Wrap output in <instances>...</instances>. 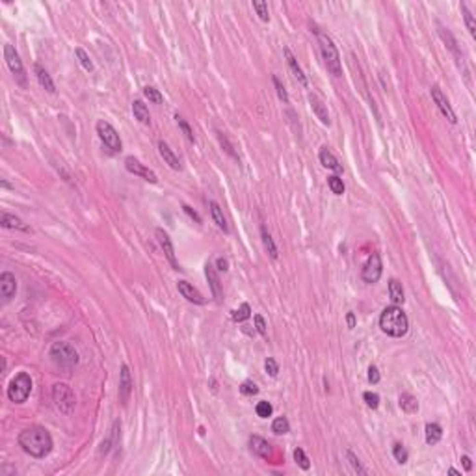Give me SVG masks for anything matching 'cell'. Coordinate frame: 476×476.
Masks as SVG:
<instances>
[{"label":"cell","instance_id":"cell-27","mask_svg":"<svg viewBox=\"0 0 476 476\" xmlns=\"http://www.w3.org/2000/svg\"><path fill=\"white\" fill-rule=\"evenodd\" d=\"M441 437H443V430H441L439 424H436V422L426 424V443L428 444H437L439 441H441Z\"/></svg>","mask_w":476,"mask_h":476},{"label":"cell","instance_id":"cell-33","mask_svg":"<svg viewBox=\"0 0 476 476\" xmlns=\"http://www.w3.org/2000/svg\"><path fill=\"white\" fill-rule=\"evenodd\" d=\"M461 13H463V19H465V25H467L469 28V34L473 36V37H476V23H475V17H473V13L467 9V6L465 4H461Z\"/></svg>","mask_w":476,"mask_h":476},{"label":"cell","instance_id":"cell-50","mask_svg":"<svg viewBox=\"0 0 476 476\" xmlns=\"http://www.w3.org/2000/svg\"><path fill=\"white\" fill-rule=\"evenodd\" d=\"M183 210H184L186 214H188V216H190L192 220H195V223H201V216H199V214H197V212H195V210L192 209V207H188V205H183Z\"/></svg>","mask_w":476,"mask_h":476},{"label":"cell","instance_id":"cell-16","mask_svg":"<svg viewBox=\"0 0 476 476\" xmlns=\"http://www.w3.org/2000/svg\"><path fill=\"white\" fill-rule=\"evenodd\" d=\"M309 103H311V108H313V112L316 113V117L320 119V123H322V125H330L331 123L330 113H328V108H326L322 99L318 97V95H315V93H311V95H309Z\"/></svg>","mask_w":476,"mask_h":476},{"label":"cell","instance_id":"cell-1","mask_svg":"<svg viewBox=\"0 0 476 476\" xmlns=\"http://www.w3.org/2000/svg\"><path fill=\"white\" fill-rule=\"evenodd\" d=\"M21 448L32 458H45L52 450V437L43 426H30L19 434Z\"/></svg>","mask_w":476,"mask_h":476},{"label":"cell","instance_id":"cell-25","mask_svg":"<svg viewBox=\"0 0 476 476\" xmlns=\"http://www.w3.org/2000/svg\"><path fill=\"white\" fill-rule=\"evenodd\" d=\"M132 113H134V117H136L140 123H144V125H149V123H151L149 110H147V106L144 105L142 101H134V103H132Z\"/></svg>","mask_w":476,"mask_h":476},{"label":"cell","instance_id":"cell-6","mask_svg":"<svg viewBox=\"0 0 476 476\" xmlns=\"http://www.w3.org/2000/svg\"><path fill=\"white\" fill-rule=\"evenodd\" d=\"M52 400L56 403V407L62 413L69 415L73 413L74 403H76V396H74L73 389L69 387L67 383H56L52 387Z\"/></svg>","mask_w":476,"mask_h":476},{"label":"cell","instance_id":"cell-7","mask_svg":"<svg viewBox=\"0 0 476 476\" xmlns=\"http://www.w3.org/2000/svg\"><path fill=\"white\" fill-rule=\"evenodd\" d=\"M97 134L110 151H113V153L121 151L123 146H121V140H119V134H117V130L113 129L108 121H105V119L97 121Z\"/></svg>","mask_w":476,"mask_h":476},{"label":"cell","instance_id":"cell-21","mask_svg":"<svg viewBox=\"0 0 476 476\" xmlns=\"http://www.w3.org/2000/svg\"><path fill=\"white\" fill-rule=\"evenodd\" d=\"M205 274H207V279H209L210 283V291L214 294V298L218 299V301H221V285H220V279L218 275H216L214 266H212V264H207V266H205Z\"/></svg>","mask_w":476,"mask_h":476},{"label":"cell","instance_id":"cell-44","mask_svg":"<svg viewBox=\"0 0 476 476\" xmlns=\"http://www.w3.org/2000/svg\"><path fill=\"white\" fill-rule=\"evenodd\" d=\"M363 400L366 402V405L368 407H372V409H376L379 405V396L376 395V393H370V391H366L363 395Z\"/></svg>","mask_w":476,"mask_h":476},{"label":"cell","instance_id":"cell-35","mask_svg":"<svg viewBox=\"0 0 476 476\" xmlns=\"http://www.w3.org/2000/svg\"><path fill=\"white\" fill-rule=\"evenodd\" d=\"M250 316H251V307L248 305V303H242V305H240V309L233 311V320H234V322H244V320H248Z\"/></svg>","mask_w":476,"mask_h":476},{"label":"cell","instance_id":"cell-32","mask_svg":"<svg viewBox=\"0 0 476 476\" xmlns=\"http://www.w3.org/2000/svg\"><path fill=\"white\" fill-rule=\"evenodd\" d=\"M328 186H330V190L335 195L344 194V183H342V179L337 177V175H331V177H328Z\"/></svg>","mask_w":476,"mask_h":476},{"label":"cell","instance_id":"cell-26","mask_svg":"<svg viewBox=\"0 0 476 476\" xmlns=\"http://www.w3.org/2000/svg\"><path fill=\"white\" fill-rule=\"evenodd\" d=\"M389 294H391V299H393V303L395 305H400V303H403V289H402V283H398L396 279H391L389 281Z\"/></svg>","mask_w":476,"mask_h":476},{"label":"cell","instance_id":"cell-28","mask_svg":"<svg viewBox=\"0 0 476 476\" xmlns=\"http://www.w3.org/2000/svg\"><path fill=\"white\" fill-rule=\"evenodd\" d=\"M400 407H402L405 413H415L419 409V402H417V398L413 395L403 393V395H400Z\"/></svg>","mask_w":476,"mask_h":476},{"label":"cell","instance_id":"cell-49","mask_svg":"<svg viewBox=\"0 0 476 476\" xmlns=\"http://www.w3.org/2000/svg\"><path fill=\"white\" fill-rule=\"evenodd\" d=\"M368 381H370V383H378L379 381V370L378 366H374V365L368 366Z\"/></svg>","mask_w":476,"mask_h":476},{"label":"cell","instance_id":"cell-2","mask_svg":"<svg viewBox=\"0 0 476 476\" xmlns=\"http://www.w3.org/2000/svg\"><path fill=\"white\" fill-rule=\"evenodd\" d=\"M379 328L383 333H387L389 337H403L409 330V320L407 315L403 313L398 305H391L383 309V313L379 316Z\"/></svg>","mask_w":476,"mask_h":476},{"label":"cell","instance_id":"cell-19","mask_svg":"<svg viewBox=\"0 0 476 476\" xmlns=\"http://www.w3.org/2000/svg\"><path fill=\"white\" fill-rule=\"evenodd\" d=\"M158 151H160V156L164 158V162L170 166L171 170H181V162L175 156V153L170 149V146L166 142H158Z\"/></svg>","mask_w":476,"mask_h":476},{"label":"cell","instance_id":"cell-4","mask_svg":"<svg viewBox=\"0 0 476 476\" xmlns=\"http://www.w3.org/2000/svg\"><path fill=\"white\" fill-rule=\"evenodd\" d=\"M32 393V378L30 374L21 372L15 378L9 381L8 387V398L13 403H25L28 400V396Z\"/></svg>","mask_w":476,"mask_h":476},{"label":"cell","instance_id":"cell-5","mask_svg":"<svg viewBox=\"0 0 476 476\" xmlns=\"http://www.w3.org/2000/svg\"><path fill=\"white\" fill-rule=\"evenodd\" d=\"M50 357L54 363L64 368H71L78 363V354L73 344H69V342H54L50 348Z\"/></svg>","mask_w":476,"mask_h":476},{"label":"cell","instance_id":"cell-17","mask_svg":"<svg viewBox=\"0 0 476 476\" xmlns=\"http://www.w3.org/2000/svg\"><path fill=\"white\" fill-rule=\"evenodd\" d=\"M250 446L251 450L255 452L257 456H260V458H272V444L268 443L266 439H262V437L258 436H251L250 437Z\"/></svg>","mask_w":476,"mask_h":476},{"label":"cell","instance_id":"cell-24","mask_svg":"<svg viewBox=\"0 0 476 476\" xmlns=\"http://www.w3.org/2000/svg\"><path fill=\"white\" fill-rule=\"evenodd\" d=\"M34 71H36V76H37V80H39V84L43 86V88L47 89L49 93H54L56 89H54V82H52V78H50V74L41 67L39 64L34 65Z\"/></svg>","mask_w":476,"mask_h":476},{"label":"cell","instance_id":"cell-20","mask_svg":"<svg viewBox=\"0 0 476 476\" xmlns=\"http://www.w3.org/2000/svg\"><path fill=\"white\" fill-rule=\"evenodd\" d=\"M283 52H285V56H287V62H289V65H291L292 73H294V76L299 80V84L301 86H307V76L303 74V71H301V67L298 65V60L294 58V54H292V50L289 49V47H285L283 49Z\"/></svg>","mask_w":476,"mask_h":476},{"label":"cell","instance_id":"cell-45","mask_svg":"<svg viewBox=\"0 0 476 476\" xmlns=\"http://www.w3.org/2000/svg\"><path fill=\"white\" fill-rule=\"evenodd\" d=\"M272 80H274V86H275V89H277V95H279V99H281L283 103H289V95H287V91H285L283 84L279 82V78H277V76H272Z\"/></svg>","mask_w":476,"mask_h":476},{"label":"cell","instance_id":"cell-38","mask_svg":"<svg viewBox=\"0 0 476 476\" xmlns=\"http://www.w3.org/2000/svg\"><path fill=\"white\" fill-rule=\"evenodd\" d=\"M175 119H177V123H179V127H181V130L184 132V136L192 142V144H195V136H194V130L190 129V125L186 123V119L184 117H181V115H175Z\"/></svg>","mask_w":476,"mask_h":476},{"label":"cell","instance_id":"cell-36","mask_svg":"<svg viewBox=\"0 0 476 476\" xmlns=\"http://www.w3.org/2000/svg\"><path fill=\"white\" fill-rule=\"evenodd\" d=\"M255 411H257V415L260 417V419H268L272 413H274V407H272V403L266 402V400H262V402L257 403V407H255Z\"/></svg>","mask_w":476,"mask_h":476},{"label":"cell","instance_id":"cell-13","mask_svg":"<svg viewBox=\"0 0 476 476\" xmlns=\"http://www.w3.org/2000/svg\"><path fill=\"white\" fill-rule=\"evenodd\" d=\"M132 393V379H130V370L127 365H121V372H119V400L123 405H127Z\"/></svg>","mask_w":476,"mask_h":476},{"label":"cell","instance_id":"cell-18","mask_svg":"<svg viewBox=\"0 0 476 476\" xmlns=\"http://www.w3.org/2000/svg\"><path fill=\"white\" fill-rule=\"evenodd\" d=\"M0 225L4 229H19V231H25V233H32V229L23 223V220H19L17 216H11L8 212H2L0 216Z\"/></svg>","mask_w":476,"mask_h":476},{"label":"cell","instance_id":"cell-34","mask_svg":"<svg viewBox=\"0 0 476 476\" xmlns=\"http://www.w3.org/2000/svg\"><path fill=\"white\" fill-rule=\"evenodd\" d=\"M253 9L257 11V15L260 17V21L268 23L270 21V13H268V4L262 0H253Z\"/></svg>","mask_w":476,"mask_h":476},{"label":"cell","instance_id":"cell-11","mask_svg":"<svg viewBox=\"0 0 476 476\" xmlns=\"http://www.w3.org/2000/svg\"><path fill=\"white\" fill-rule=\"evenodd\" d=\"M432 99H434V103H436L437 108H439V112L443 113L448 121L450 123L458 121V119H456V113H454L450 103H448V99L443 95V91L439 89V86H434V88H432Z\"/></svg>","mask_w":476,"mask_h":476},{"label":"cell","instance_id":"cell-10","mask_svg":"<svg viewBox=\"0 0 476 476\" xmlns=\"http://www.w3.org/2000/svg\"><path fill=\"white\" fill-rule=\"evenodd\" d=\"M125 168H127V171L134 173V175H138V177L146 179L147 183H153V184L154 183H158L156 173L151 171L149 168H146V166L138 160V158H134V156H127V158H125Z\"/></svg>","mask_w":476,"mask_h":476},{"label":"cell","instance_id":"cell-48","mask_svg":"<svg viewBox=\"0 0 476 476\" xmlns=\"http://www.w3.org/2000/svg\"><path fill=\"white\" fill-rule=\"evenodd\" d=\"M255 326H257V331L260 335H266V322L260 315H255Z\"/></svg>","mask_w":476,"mask_h":476},{"label":"cell","instance_id":"cell-47","mask_svg":"<svg viewBox=\"0 0 476 476\" xmlns=\"http://www.w3.org/2000/svg\"><path fill=\"white\" fill-rule=\"evenodd\" d=\"M218 138H220V144H221V146H223V149H225L227 153L231 154V156H233V158H236V160H238V156H236V153H234V151H233V147H231V144H229V142H227V138L223 136V134H218Z\"/></svg>","mask_w":476,"mask_h":476},{"label":"cell","instance_id":"cell-37","mask_svg":"<svg viewBox=\"0 0 476 476\" xmlns=\"http://www.w3.org/2000/svg\"><path fill=\"white\" fill-rule=\"evenodd\" d=\"M144 95H146V99H149L151 103H154V105H160L162 103L160 91L156 88H153V86H146V88H144Z\"/></svg>","mask_w":476,"mask_h":476},{"label":"cell","instance_id":"cell-29","mask_svg":"<svg viewBox=\"0 0 476 476\" xmlns=\"http://www.w3.org/2000/svg\"><path fill=\"white\" fill-rule=\"evenodd\" d=\"M437 26H439V36L443 37V41L446 43V47H448V49H450L452 52L456 54V58H460V49H458V43H456V39L452 37V34L448 32L446 28H443L441 25H437Z\"/></svg>","mask_w":476,"mask_h":476},{"label":"cell","instance_id":"cell-22","mask_svg":"<svg viewBox=\"0 0 476 476\" xmlns=\"http://www.w3.org/2000/svg\"><path fill=\"white\" fill-rule=\"evenodd\" d=\"M318 158H320L324 168H330V170H333V171H342L339 160L335 158V154L331 153L328 147H322V151H320V154H318Z\"/></svg>","mask_w":476,"mask_h":476},{"label":"cell","instance_id":"cell-43","mask_svg":"<svg viewBox=\"0 0 476 476\" xmlns=\"http://www.w3.org/2000/svg\"><path fill=\"white\" fill-rule=\"evenodd\" d=\"M240 393L246 396H253L258 393V387L253 383V381H244L242 385H240Z\"/></svg>","mask_w":476,"mask_h":476},{"label":"cell","instance_id":"cell-40","mask_svg":"<svg viewBox=\"0 0 476 476\" xmlns=\"http://www.w3.org/2000/svg\"><path fill=\"white\" fill-rule=\"evenodd\" d=\"M346 456H348V460H350V465L354 467L355 473H359V475H368V471H366V469H365L363 465L359 463V460L355 458V454H354V452H350V450H348V452H346Z\"/></svg>","mask_w":476,"mask_h":476},{"label":"cell","instance_id":"cell-39","mask_svg":"<svg viewBox=\"0 0 476 476\" xmlns=\"http://www.w3.org/2000/svg\"><path fill=\"white\" fill-rule=\"evenodd\" d=\"M393 456H395V460L398 461V463H405L407 458H409L407 450H405L403 444H400V443H396L395 446H393Z\"/></svg>","mask_w":476,"mask_h":476},{"label":"cell","instance_id":"cell-31","mask_svg":"<svg viewBox=\"0 0 476 476\" xmlns=\"http://www.w3.org/2000/svg\"><path fill=\"white\" fill-rule=\"evenodd\" d=\"M272 432H274V434H277V436L289 434V432H291V424H289V420L285 419V417H277V419L274 420V424H272Z\"/></svg>","mask_w":476,"mask_h":476},{"label":"cell","instance_id":"cell-54","mask_svg":"<svg viewBox=\"0 0 476 476\" xmlns=\"http://www.w3.org/2000/svg\"><path fill=\"white\" fill-rule=\"evenodd\" d=\"M448 473H450V475H454V476H460V473H458V471H456V469H450V471H448Z\"/></svg>","mask_w":476,"mask_h":476},{"label":"cell","instance_id":"cell-3","mask_svg":"<svg viewBox=\"0 0 476 476\" xmlns=\"http://www.w3.org/2000/svg\"><path fill=\"white\" fill-rule=\"evenodd\" d=\"M316 37H318V45H320V50H322V58L324 64L328 67L333 76H340L342 74V67H340V54L335 43L331 39L328 34L324 32H316Z\"/></svg>","mask_w":476,"mask_h":476},{"label":"cell","instance_id":"cell-9","mask_svg":"<svg viewBox=\"0 0 476 476\" xmlns=\"http://www.w3.org/2000/svg\"><path fill=\"white\" fill-rule=\"evenodd\" d=\"M4 58H6V64H8L9 71L15 74L21 84H25V67H23V62L19 58V52L15 50L13 45L6 43L4 45Z\"/></svg>","mask_w":476,"mask_h":476},{"label":"cell","instance_id":"cell-8","mask_svg":"<svg viewBox=\"0 0 476 476\" xmlns=\"http://www.w3.org/2000/svg\"><path fill=\"white\" fill-rule=\"evenodd\" d=\"M381 272H383L381 257H379V253H376V251H374L370 257H368V260L365 262L363 270H361V277H363L365 283H370V285H374V283L379 281Z\"/></svg>","mask_w":476,"mask_h":476},{"label":"cell","instance_id":"cell-52","mask_svg":"<svg viewBox=\"0 0 476 476\" xmlns=\"http://www.w3.org/2000/svg\"><path fill=\"white\" fill-rule=\"evenodd\" d=\"M348 328H350V330H354V328H355V316H354V313H348Z\"/></svg>","mask_w":476,"mask_h":476},{"label":"cell","instance_id":"cell-30","mask_svg":"<svg viewBox=\"0 0 476 476\" xmlns=\"http://www.w3.org/2000/svg\"><path fill=\"white\" fill-rule=\"evenodd\" d=\"M260 236H262V242H264V248L268 250L270 257L277 258V248H275V242H274V238H272V234L266 231V227L260 229Z\"/></svg>","mask_w":476,"mask_h":476},{"label":"cell","instance_id":"cell-46","mask_svg":"<svg viewBox=\"0 0 476 476\" xmlns=\"http://www.w3.org/2000/svg\"><path fill=\"white\" fill-rule=\"evenodd\" d=\"M264 368H266V372L272 376V378H275L277 376V372H279V366H277V363H275V359H272V357H268L266 363H264Z\"/></svg>","mask_w":476,"mask_h":476},{"label":"cell","instance_id":"cell-14","mask_svg":"<svg viewBox=\"0 0 476 476\" xmlns=\"http://www.w3.org/2000/svg\"><path fill=\"white\" fill-rule=\"evenodd\" d=\"M15 292H17L15 275L9 274V272H4V274L0 275V294H2L4 301H9V299L15 296Z\"/></svg>","mask_w":476,"mask_h":476},{"label":"cell","instance_id":"cell-42","mask_svg":"<svg viewBox=\"0 0 476 476\" xmlns=\"http://www.w3.org/2000/svg\"><path fill=\"white\" fill-rule=\"evenodd\" d=\"M294 460H296V463H298L299 467L305 469V471H307L309 467H311V463H309V458H307L305 452L301 450V448H296V450H294Z\"/></svg>","mask_w":476,"mask_h":476},{"label":"cell","instance_id":"cell-15","mask_svg":"<svg viewBox=\"0 0 476 476\" xmlns=\"http://www.w3.org/2000/svg\"><path fill=\"white\" fill-rule=\"evenodd\" d=\"M177 289L179 292L183 294V298H186L190 303H195V305H203V303H205V298L201 296V292L197 291L194 285H190L188 281H179Z\"/></svg>","mask_w":476,"mask_h":476},{"label":"cell","instance_id":"cell-51","mask_svg":"<svg viewBox=\"0 0 476 476\" xmlns=\"http://www.w3.org/2000/svg\"><path fill=\"white\" fill-rule=\"evenodd\" d=\"M216 266H218L220 272H227V270H229V262H227V258H218V260H216Z\"/></svg>","mask_w":476,"mask_h":476},{"label":"cell","instance_id":"cell-12","mask_svg":"<svg viewBox=\"0 0 476 476\" xmlns=\"http://www.w3.org/2000/svg\"><path fill=\"white\" fill-rule=\"evenodd\" d=\"M156 238H158V242H160V248L164 250L166 258L171 262V266L175 268V270H181L179 260H177V257H175V250H173V244H171L170 234L166 233V231H162V229H156Z\"/></svg>","mask_w":476,"mask_h":476},{"label":"cell","instance_id":"cell-23","mask_svg":"<svg viewBox=\"0 0 476 476\" xmlns=\"http://www.w3.org/2000/svg\"><path fill=\"white\" fill-rule=\"evenodd\" d=\"M210 207V214H212V220L216 221V225L223 231V233H229V225H227V220L225 216H223V210L220 209V205L216 201H210L209 203Z\"/></svg>","mask_w":476,"mask_h":476},{"label":"cell","instance_id":"cell-41","mask_svg":"<svg viewBox=\"0 0 476 476\" xmlns=\"http://www.w3.org/2000/svg\"><path fill=\"white\" fill-rule=\"evenodd\" d=\"M76 52V56H78V60H80V64H82V67L86 69V71H93V64H91V60H89V56L86 54V50L84 49H78L74 50Z\"/></svg>","mask_w":476,"mask_h":476},{"label":"cell","instance_id":"cell-53","mask_svg":"<svg viewBox=\"0 0 476 476\" xmlns=\"http://www.w3.org/2000/svg\"><path fill=\"white\" fill-rule=\"evenodd\" d=\"M461 461H463V467H465V471H471V467H473V465H471V458H469V456H463V458H461Z\"/></svg>","mask_w":476,"mask_h":476}]
</instances>
